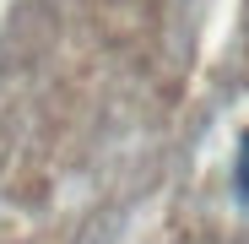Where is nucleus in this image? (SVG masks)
Here are the masks:
<instances>
[{"instance_id":"obj_1","label":"nucleus","mask_w":249,"mask_h":244,"mask_svg":"<svg viewBox=\"0 0 249 244\" xmlns=\"http://www.w3.org/2000/svg\"><path fill=\"white\" fill-rule=\"evenodd\" d=\"M233 190H238V201L249 206V131H244V141H238V163H233Z\"/></svg>"}]
</instances>
